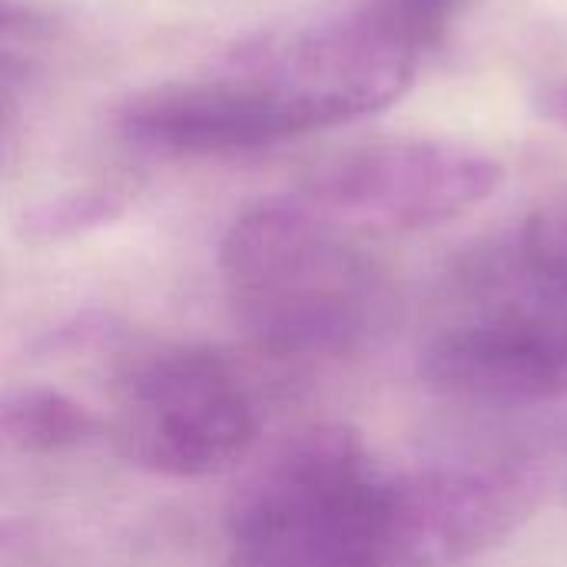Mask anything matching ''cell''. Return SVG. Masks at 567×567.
<instances>
[{
    "label": "cell",
    "mask_w": 567,
    "mask_h": 567,
    "mask_svg": "<svg viewBox=\"0 0 567 567\" xmlns=\"http://www.w3.org/2000/svg\"><path fill=\"white\" fill-rule=\"evenodd\" d=\"M422 23L392 3L336 7L239 40L213 66L120 106L130 143L169 156H236L392 106L415 80Z\"/></svg>",
    "instance_id": "obj_1"
},
{
    "label": "cell",
    "mask_w": 567,
    "mask_h": 567,
    "mask_svg": "<svg viewBox=\"0 0 567 567\" xmlns=\"http://www.w3.org/2000/svg\"><path fill=\"white\" fill-rule=\"evenodd\" d=\"M425 385L472 409L567 399V206L472 246L425 322Z\"/></svg>",
    "instance_id": "obj_2"
},
{
    "label": "cell",
    "mask_w": 567,
    "mask_h": 567,
    "mask_svg": "<svg viewBox=\"0 0 567 567\" xmlns=\"http://www.w3.org/2000/svg\"><path fill=\"white\" fill-rule=\"evenodd\" d=\"M219 276L236 322L276 359H346L389 326L392 282L365 236L299 196L243 209Z\"/></svg>",
    "instance_id": "obj_3"
},
{
    "label": "cell",
    "mask_w": 567,
    "mask_h": 567,
    "mask_svg": "<svg viewBox=\"0 0 567 567\" xmlns=\"http://www.w3.org/2000/svg\"><path fill=\"white\" fill-rule=\"evenodd\" d=\"M399 468L352 429L282 442L226 515L233 567H392Z\"/></svg>",
    "instance_id": "obj_4"
},
{
    "label": "cell",
    "mask_w": 567,
    "mask_h": 567,
    "mask_svg": "<svg viewBox=\"0 0 567 567\" xmlns=\"http://www.w3.org/2000/svg\"><path fill=\"white\" fill-rule=\"evenodd\" d=\"M106 435L130 465L150 475L209 478L256 445L259 409L219 352L153 346L120 365Z\"/></svg>",
    "instance_id": "obj_5"
},
{
    "label": "cell",
    "mask_w": 567,
    "mask_h": 567,
    "mask_svg": "<svg viewBox=\"0 0 567 567\" xmlns=\"http://www.w3.org/2000/svg\"><path fill=\"white\" fill-rule=\"evenodd\" d=\"M502 163L458 140L382 136L316 159L299 199L359 236H399L445 226L502 186Z\"/></svg>",
    "instance_id": "obj_6"
},
{
    "label": "cell",
    "mask_w": 567,
    "mask_h": 567,
    "mask_svg": "<svg viewBox=\"0 0 567 567\" xmlns=\"http://www.w3.org/2000/svg\"><path fill=\"white\" fill-rule=\"evenodd\" d=\"M545 495L542 472L515 452L449 455L399 468L392 567H462L505 545Z\"/></svg>",
    "instance_id": "obj_7"
},
{
    "label": "cell",
    "mask_w": 567,
    "mask_h": 567,
    "mask_svg": "<svg viewBox=\"0 0 567 567\" xmlns=\"http://www.w3.org/2000/svg\"><path fill=\"white\" fill-rule=\"evenodd\" d=\"M106 429L76 399L20 385L0 392V488L27 485L50 465H63L93 449Z\"/></svg>",
    "instance_id": "obj_8"
},
{
    "label": "cell",
    "mask_w": 567,
    "mask_h": 567,
    "mask_svg": "<svg viewBox=\"0 0 567 567\" xmlns=\"http://www.w3.org/2000/svg\"><path fill=\"white\" fill-rule=\"evenodd\" d=\"M116 209H120V203L110 193H80V196L50 203L47 209H37L30 226L40 236H66V233H80V229H90V226L110 219Z\"/></svg>",
    "instance_id": "obj_9"
},
{
    "label": "cell",
    "mask_w": 567,
    "mask_h": 567,
    "mask_svg": "<svg viewBox=\"0 0 567 567\" xmlns=\"http://www.w3.org/2000/svg\"><path fill=\"white\" fill-rule=\"evenodd\" d=\"M23 103H27V70L13 56L0 53V153L17 136Z\"/></svg>",
    "instance_id": "obj_10"
},
{
    "label": "cell",
    "mask_w": 567,
    "mask_h": 567,
    "mask_svg": "<svg viewBox=\"0 0 567 567\" xmlns=\"http://www.w3.org/2000/svg\"><path fill=\"white\" fill-rule=\"evenodd\" d=\"M53 30V13L40 0H0V37H43Z\"/></svg>",
    "instance_id": "obj_11"
},
{
    "label": "cell",
    "mask_w": 567,
    "mask_h": 567,
    "mask_svg": "<svg viewBox=\"0 0 567 567\" xmlns=\"http://www.w3.org/2000/svg\"><path fill=\"white\" fill-rule=\"evenodd\" d=\"M449 3H452V0H392V7L402 10V13H409L415 23L429 20L432 13H439V10L449 7Z\"/></svg>",
    "instance_id": "obj_12"
}]
</instances>
